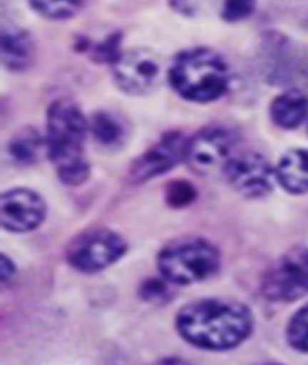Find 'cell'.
Here are the masks:
<instances>
[{"instance_id": "cell-1", "label": "cell", "mask_w": 308, "mask_h": 365, "mask_svg": "<svg viewBox=\"0 0 308 365\" xmlns=\"http://www.w3.org/2000/svg\"><path fill=\"white\" fill-rule=\"evenodd\" d=\"M175 331L190 346L220 354L248 341L255 331V315L239 299L200 298L178 308Z\"/></svg>"}, {"instance_id": "cell-2", "label": "cell", "mask_w": 308, "mask_h": 365, "mask_svg": "<svg viewBox=\"0 0 308 365\" xmlns=\"http://www.w3.org/2000/svg\"><path fill=\"white\" fill-rule=\"evenodd\" d=\"M47 154L64 185L76 187L91 177V163L85 158V144L91 132L78 104L59 97L47 109Z\"/></svg>"}, {"instance_id": "cell-3", "label": "cell", "mask_w": 308, "mask_h": 365, "mask_svg": "<svg viewBox=\"0 0 308 365\" xmlns=\"http://www.w3.org/2000/svg\"><path fill=\"white\" fill-rule=\"evenodd\" d=\"M168 82L182 99L206 104L229 91L230 70L224 56L210 47L180 51L168 68Z\"/></svg>"}, {"instance_id": "cell-4", "label": "cell", "mask_w": 308, "mask_h": 365, "mask_svg": "<svg viewBox=\"0 0 308 365\" xmlns=\"http://www.w3.org/2000/svg\"><path fill=\"white\" fill-rule=\"evenodd\" d=\"M156 267L172 286H192L220 272L222 253L210 239L180 236L161 247L156 255Z\"/></svg>"}, {"instance_id": "cell-5", "label": "cell", "mask_w": 308, "mask_h": 365, "mask_svg": "<svg viewBox=\"0 0 308 365\" xmlns=\"http://www.w3.org/2000/svg\"><path fill=\"white\" fill-rule=\"evenodd\" d=\"M128 242L109 227H88L70 239L64 258L71 269L85 275L104 272L127 255Z\"/></svg>"}, {"instance_id": "cell-6", "label": "cell", "mask_w": 308, "mask_h": 365, "mask_svg": "<svg viewBox=\"0 0 308 365\" xmlns=\"http://www.w3.org/2000/svg\"><path fill=\"white\" fill-rule=\"evenodd\" d=\"M260 293L270 303H294L308 296V246L286 250L262 277Z\"/></svg>"}, {"instance_id": "cell-7", "label": "cell", "mask_w": 308, "mask_h": 365, "mask_svg": "<svg viewBox=\"0 0 308 365\" xmlns=\"http://www.w3.org/2000/svg\"><path fill=\"white\" fill-rule=\"evenodd\" d=\"M236 135L222 125H210L188 140L185 161L194 173L201 177L224 172L225 165L234 156Z\"/></svg>"}, {"instance_id": "cell-8", "label": "cell", "mask_w": 308, "mask_h": 365, "mask_svg": "<svg viewBox=\"0 0 308 365\" xmlns=\"http://www.w3.org/2000/svg\"><path fill=\"white\" fill-rule=\"evenodd\" d=\"M113 80L125 94L132 97H144L151 94L160 85L161 63L149 48H130L121 52L118 59L111 64Z\"/></svg>"}, {"instance_id": "cell-9", "label": "cell", "mask_w": 308, "mask_h": 365, "mask_svg": "<svg viewBox=\"0 0 308 365\" xmlns=\"http://www.w3.org/2000/svg\"><path fill=\"white\" fill-rule=\"evenodd\" d=\"M222 173L230 187L246 200H260L274 190L275 170L260 153L234 154Z\"/></svg>"}, {"instance_id": "cell-10", "label": "cell", "mask_w": 308, "mask_h": 365, "mask_svg": "<svg viewBox=\"0 0 308 365\" xmlns=\"http://www.w3.org/2000/svg\"><path fill=\"white\" fill-rule=\"evenodd\" d=\"M47 218V202L34 189L14 187L0 200V224L6 232H34Z\"/></svg>"}, {"instance_id": "cell-11", "label": "cell", "mask_w": 308, "mask_h": 365, "mask_svg": "<svg viewBox=\"0 0 308 365\" xmlns=\"http://www.w3.org/2000/svg\"><path fill=\"white\" fill-rule=\"evenodd\" d=\"M188 139L180 132H168L156 144L137 158L128 170V180L132 184H144L153 178L165 175L185 160Z\"/></svg>"}, {"instance_id": "cell-12", "label": "cell", "mask_w": 308, "mask_h": 365, "mask_svg": "<svg viewBox=\"0 0 308 365\" xmlns=\"http://www.w3.org/2000/svg\"><path fill=\"white\" fill-rule=\"evenodd\" d=\"M263 71L269 82L286 85L298 70L297 51L291 40L281 34H267L262 40Z\"/></svg>"}, {"instance_id": "cell-13", "label": "cell", "mask_w": 308, "mask_h": 365, "mask_svg": "<svg viewBox=\"0 0 308 365\" xmlns=\"http://www.w3.org/2000/svg\"><path fill=\"white\" fill-rule=\"evenodd\" d=\"M35 59V42L24 28L4 26L2 30V64L9 71H24Z\"/></svg>"}, {"instance_id": "cell-14", "label": "cell", "mask_w": 308, "mask_h": 365, "mask_svg": "<svg viewBox=\"0 0 308 365\" xmlns=\"http://www.w3.org/2000/svg\"><path fill=\"white\" fill-rule=\"evenodd\" d=\"M92 139L101 149L106 151H118L128 139V123L120 113L115 111H96L92 115L91 123Z\"/></svg>"}, {"instance_id": "cell-15", "label": "cell", "mask_w": 308, "mask_h": 365, "mask_svg": "<svg viewBox=\"0 0 308 365\" xmlns=\"http://www.w3.org/2000/svg\"><path fill=\"white\" fill-rule=\"evenodd\" d=\"M308 116V96L299 88H289L270 104V118L284 130L298 128Z\"/></svg>"}, {"instance_id": "cell-16", "label": "cell", "mask_w": 308, "mask_h": 365, "mask_svg": "<svg viewBox=\"0 0 308 365\" xmlns=\"http://www.w3.org/2000/svg\"><path fill=\"white\" fill-rule=\"evenodd\" d=\"M275 178L289 194H307L308 149H289L279 161Z\"/></svg>"}, {"instance_id": "cell-17", "label": "cell", "mask_w": 308, "mask_h": 365, "mask_svg": "<svg viewBox=\"0 0 308 365\" xmlns=\"http://www.w3.org/2000/svg\"><path fill=\"white\" fill-rule=\"evenodd\" d=\"M43 148H47V144L38 133V130L34 127H24L9 140L7 151L18 165L30 166L38 163Z\"/></svg>"}, {"instance_id": "cell-18", "label": "cell", "mask_w": 308, "mask_h": 365, "mask_svg": "<svg viewBox=\"0 0 308 365\" xmlns=\"http://www.w3.org/2000/svg\"><path fill=\"white\" fill-rule=\"evenodd\" d=\"M28 4L42 18L63 21L78 14L87 0H28Z\"/></svg>"}, {"instance_id": "cell-19", "label": "cell", "mask_w": 308, "mask_h": 365, "mask_svg": "<svg viewBox=\"0 0 308 365\" xmlns=\"http://www.w3.org/2000/svg\"><path fill=\"white\" fill-rule=\"evenodd\" d=\"M286 341L294 351L308 355V303L291 315L286 326Z\"/></svg>"}, {"instance_id": "cell-20", "label": "cell", "mask_w": 308, "mask_h": 365, "mask_svg": "<svg viewBox=\"0 0 308 365\" xmlns=\"http://www.w3.org/2000/svg\"><path fill=\"white\" fill-rule=\"evenodd\" d=\"M172 284L166 281L165 277H148L137 287V296L149 305H168L173 299Z\"/></svg>"}, {"instance_id": "cell-21", "label": "cell", "mask_w": 308, "mask_h": 365, "mask_svg": "<svg viewBox=\"0 0 308 365\" xmlns=\"http://www.w3.org/2000/svg\"><path fill=\"white\" fill-rule=\"evenodd\" d=\"M197 200V190L188 180L168 182L165 187V202L173 210H184Z\"/></svg>"}, {"instance_id": "cell-22", "label": "cell", "mask_w": 308, "mask_h": 365, "mask_svg": "<svg viewBox=\"0 0 308 365\" xmlns=\"http://www.w3.org/2000/svg\"><path fill=\"white\" fill-rule=\"evenodd\" d=\"M257 9V0H224L220 16L227 23H239L248 19Z\"/></svg>"}, {"instance_id": "cell-23", "label": "cell", "mask_w": 308, "mask_h": 365, "mask_svg": "<svg viewBox=\"0 0 308 365\" xmlns=\"http://www.w3.org/2000/svg\"><path fill=\"white\" fill-rule=\"evenodd\" d=\"M120 40L121 35L120 34H111L103 42H99L97 46H94L92 48V59L97 61V63H109L113 64L118 56L121 54L120 52Z\"/></svg>"}, {"instance_id": "cell-24", "label": "cell", "mask_w": 308, "mask_h": 365, "mask_svg": "<svg viewBox=\"0 0 308 365\" xmlns=\"http://www.w3.org/2000/svg\"><path fill=\"white\" fill-rule=\"evenodd\" d=\"M217 0H168L172 11L184 18H197L206 14L215 6Z\"/></svg>"}, {"instance_id": "cell-25", "label": "cell", "mask_w": 308, "mask_h": 365, "mask_svg": "<svg viewBox=\"0 0 308 365\" xmlns=\"http://www.w3.org/2000/svg\"><path fill=\"white\" fill-rule=\"evenodd\" d=\"M0 259H2V265H0V274H2V284H4V286H6V284L9 282L11 279L16 275V270H18V267H16V263L12 262L11 257H7L6 253H2V257H0Z\"/></svg>"}, {"instance_id": "cell-26", "label": "cell", "mask_w": 308, "mask_h": 365, "mask_svg": "<svg viewBox=\"0 0 308 365\" xmlns=\"http://www.w3.org/2000/svg\"><path fill=\"white\" fill-rule=\"evenodd\" d=\"M298 70L302 71L303 78L307 80V85H308V52H307V54L303 56V58H302V63L298 64Z\"/></svg>"}]
</instances>
